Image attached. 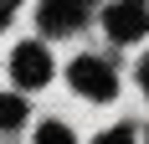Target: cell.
Segmentation results:
<instances>
[{"label": "cell", "instance_id": "cell-5", "mask_svg": "<svg viewBox=\"0 0 149 144\" xmlns=\"http://www.w3.org/2000/svg\"><path fill=\"white\" fill-rule=\"evenodd\" d=\"M26 118V98H15V93H0V129H15Z\"/></svg>", "mask_w": 149, "mask_h": 144}, {"label": "cell", "instance_id": "cell-3", "mask_svg": "<svg viewBox=\"0 0 149 144\" xmlns=\"http://www.w3.org/2000/svg\"><path fill=\"white\" fill-rule=\"evenodd\" d=\"M10 72H15V82H21V87H41L46 77H52V57H46V46H41V41H26V46H15Z\"/></svg>", "mask_w": 149, "mask_h": 144}, {"label": "cell", "instance_id": "cell-1", "mask_svg": "<svg viewBox=\"0 0 149 144\" xmlns=\"http://www.w3.org/2000/svg\"><path fill=\"white\" fill-rule=\"evenodd\" d=\"M67 77H72V87L82 93V98H98V103H108L113 93H118L113 67H108V62H98V57H77L72 67H67Z\"/></svg>", "mask_w": 149, "mask_h": 144}, {"label": "cell", "instance_id": "cell-7", "mask_svg": "<svg viewBox=\"0 0 149 144\" xmlns=\"http://www.w3.org/2000/svg\"><path fill=\"white\" fill-rule=\"evenodd\" d=\"M93 144H134V129H123V124H118V129H108V134H98Z\"/></svg>", "mask_w": 149, "mask_h": 144}, {"label": "cell", "instance_id": "cell-9", "mask_svg": "<svg viewBox=\"0 0 149 144\" xmlns=\"http://www.w3.org/2000/svg\"><path fill=\"white\" fill-rule=\"evenodd\" d=\"M5 21H10V5H0V26H5Z\"/></svg>", "mask_w": 149, "mask_h": 144}, {"label": "cell", "instance_id": "cell-6", "mask_svg": "<svg viewBox=\"0 0 149 144\" xmlns=\"http://www.w3.org/2000/svg\"><path fill=\"white\" fill-rule=\"evenodd\" d=\"M36 144H72V134L62 129V124H41V134H36Z\"/></svg>", "mask_w": 149, "mask_h": 144}, {"label": "cell", "instance_id": "cell-4", "mask_svg": "<svg viewBox=\"0 0 149 144\" xmlns=\"http://www.w3.org/2000/svg\"><path fill=\"white\" fill-rule=\"evenodd\" d=\"M82 5H41V26L46 31H72V26H82Z\"/></svg>", "mask_w": 149, "mask_h": 144}, {"label": "cell", "instance_id": "cell-8", "mask_svg": "<svg viewBox=\"0 0 149 144\" xmlns=\"http://www.w3.org/2000/svg\"><path fill=\"white\" fill-rule=\"evenodd\" d=\"M139 82H144V93H149V57H144V67H139Z\"/></svg>", "mask_w": 149, "mask_h": 144}, {"label": "cell", "instance_id": "cell-2", "mask_svg": "<svg viewBox=\"0 0 149 144\" xmlns=\"http://www.w3.org/2000/svg\"><path fill=\"white\" fill-rule=\"evenodd\" d=\"M103 26H108L113 41H139V36L149 31V10L139 5V0H118V5L103 10Z\"/></svg>", "mask_w": 149, "mask_h": 144}]
</instances>
